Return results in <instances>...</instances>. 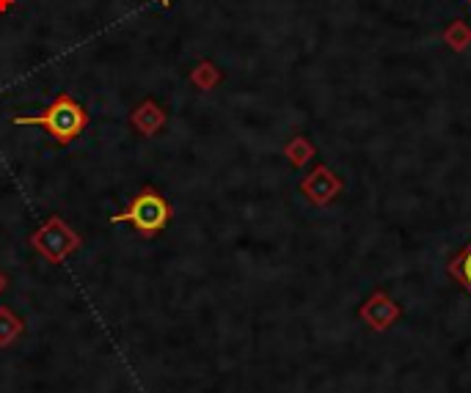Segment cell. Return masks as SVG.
I'll return each mask as SVG.
<instances>
[{"label": "cell", "instance_id": "5", "mask_svg": "<svg viewBox=\"0 0 471 393\" xmlns=\"http://www.w3.org/2000/svg\"><path fill=\"white\" fill-rule=\"evenodd\" d=\"M447 273L463 286L466 294H471V240L450 258V265H447Z\"/></svg>", "mask_w": 471, "mask_h": 393}, {"label": "cell", "instance_id": "4", "mask_svg": "<svg viewBox=\"0 0 471 393\" xmlns=\"http://www.w3.org/2000/svg\"><path fill=\"white\" fill-rule=\"evenodd\" d=\"M166 121H169V113L163 111L161 102H154V100L138 102V108L130 116L133 129H136L138 135H144V138H152V135L161 133V129L166 127Z\"/></svg>", "mask_w": 471, "mask_h": 393}, {"label": "cell", "instance_id": "2", "mask_svg": "<svg viewBox=\"0 0 471 393\" xmlns=\"http://www.w3.org/2000/svg\"><path fill=\"white\" fill-rule=\"evenodd\" d=\"M169 220H171V207L154 187H144L128 204V209L111 217V223H133V228H138L144 237H154L157 232H163Z\"/></svg>", "mask_w": 471, "mask_h": 393}, {"label": "cell", "instance_id": "6", "mask_svg": "<svg viewBox=\"0 0 471 393\" xmlns=\"http://www.w3.org/2000/svg\"><path fill=\"white\" fill-rule=\"evenodd\" d=\"M221 72H218V67L212 61H199L196 67L191 70V83L199 88V91H212L218 83H221Z\"/></svg>", "mask_w": 471, "mask_h": 393}, {"label": "cell", "instance_id": "3", "mask_svg": "<svg viewBox=\"0 0 471 393\" xmlns=\"http://www.w3.org/2000/svg\"><path fill=\"white\" fill-rule=\"evenodd\" d=\"M30 245H34L37 253H42L45 258H50L53 265L64 261L70 253H75L80 248V237L72 232V228L61 220V217H50L39 232L30 237Z\"/></svg>", "mask_w": 471, "mask_h": 393}, {"label": "cell", "instance_id": "10", "mask_svg": "<svg viewBox=\"0 0 471 393\" xmlns=\"http://www.w3.org/2000/svg\"><path fill=\"white\" fill-rule=\"evenodd\" d=\"M161 4H163V6H169V4H171V0H161Z\"/></svg>", "mask_w": 471, "mask_h": 393}, {"label": "cell", "instance_id": "8", "mask_svg": "<svg viewBox=\"0 0 471 393\" xmlns=\"http://www.w3.org/2000/svg\"><path fill=\"white\" fill-rule=\"evenodd\" d=\"M14 4H17V0H0V14H4V12H9Z\"/></svg>", "mask_w": 471, "mask_h": 393}, {"label": "cell", "instance_id": "7", "mask_svg": "<svg viewBox=\"0 0 471 393\" xmlns=\"http://www.w3.org/2000/svg\"><path fill=\"white\" fill-rule=\"evenodd\" d=\"M17 333H20V322L14 319V314L0 308V344H9L12 339H17Z\"/></svg>", "mask_w": 471, "mask_h": 393}, {"label": "cell", "instance_id": "1", "mask_svg": "<svg viewBox=\"0 0 471 393\" xmlns=\"http://www.w3.org/2000/svg\"><path fill=\"white\" fill-rule=\"evenodd\" d=\"M14 124L17 127H45V133L61 143V146H70L75 143L88 127V111L75 100L72 94L61 91L53 96V102L37 113V116H14Z\"/></svg>", "mask_w": 471, "mask_h": 393}, {"label": "cell", "instance_id": "11", "mask_svg": "<svg viewBox=\"0 0 471 393\" xmlns=\"http://www.w3.org/2000/svg\"><path fill=\"white\" fill-rule=\"evenodd\" d=\"M466 4H468V6H471V0H466Z\"/></svg>", "mask_w": 471, "mask_h": 393}, {"label": "cell", "instance_id": "9", "mask_svg": "<svg viewBox=\"0 0 471 393\" xmlns=\"http://www.w3.org/2000/svg\"><path fill=\"white\" fill-rule=\"evenodd\" d=\"M6 289V275H0V291H4Z\"/></svg>", "mask_w": 471, "mask_h": 393}]
</instances>
